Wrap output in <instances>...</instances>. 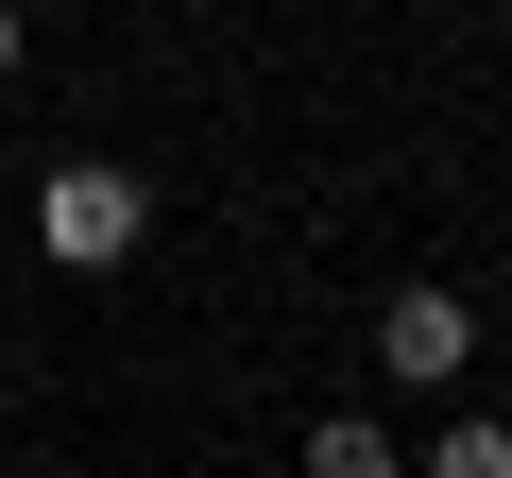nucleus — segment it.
I'll list each match as a JSON object with an SVG mask.
<instances>
[{
	"instance_id": "3",
	"label": "nucleus",
	"mask_w": 512,
	"mask_h": 478,
	"mask_svg": "<svg viewBox=\"0 0 512 478\" xmlns=\"http://www.w3.org/2000/svg\"><path fill=\"white\" fill-rule=\"evenodd\" d=\"M308 478H410V461H393L376 410H325V427H308Z\"/></svg>"
},
{
	"instance_id": "1",
	"label": "nucleus",
	"mask_w": 512,
	"mask_h": 478,
	"mask_svg": "<svg viewBox=\"0 0 512 478\" xmlns=\"http://www.w3.org/2000/svg\"><path fill=\"white\" fill-rule=\"evenodd\" d=\"M137 239H154V188H137L120 154H69V171L35 188V257H52V274H120Z\"/></svg>"
},
{
	"instance_id": "5",
	"label": "nucleus",
	"mask_w": 512,
	"mask_h": 478,
	"mask_svg": "<svg viewBox=\"0 0 512 478\" xmlns=\"http://www.w3.org/2000/svg\"><path fill=\"white\" fill-rule=\"evenodd\" d=\"M0 86H18V0H0Z\"/></svg>"
},
{
	"instance_id": "4",
	"label": "nucleus",
	"mask_w": 512,
	"mask_h": 478,
	"mask_svg": "<svg viewBox=\"0 0 512 478\" xmlns=\"http://www.w3.org/2000/svg\"><path fill=\"white\" fill-rule=\"evenodd\" d=\"M427 478H512V427H495V410H461V427L427 444Z\"/></svg>"
},
{
	"instance_id": "2",
	"label": "nucleus",
	"mask_w": 512,
	"mask_h": 478,
	"mask_svg": "<svg viewBox=\"0 0 512 478\" xmlns=\"http://www.w3.org/2000/svg\"><path fill=\"white\" fill-rule=\"evenodd\" d=\"M376 376L461 393V376H478V308H461V291H393V308H376Z\"/></svg>"
}]
</instances>
